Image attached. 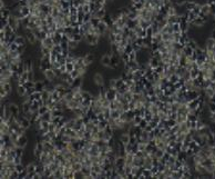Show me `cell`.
<instances>
[{
	"mask_svg": "<svg viewBox=\"0 0 215 179\" xmlns=\"http://www.w3.org/2000/svg\"><path fill=\"white\" fill-rule=\"evenodd\" d=\"M15 76H16V72L13 71L10 67L1 68V85L11 84V79Z\"/></svg>",
	"mask_w": 215,
	"mask_h": 179,
	"instance_id": "6da1fadb",
	"label": "cell"
},
{
	"mask_svg": "<svg viewBox=\"0 0 215 179\" xmlns=\"http://www.w3.org/2000/svg\"><path fill=\"white\" fill-rule=\"evenodd\" d=\"M42 73H43V77L46 78L49 83H52L54 79L59 78V73L57 70H53L52 68H48L46 70H42Z\"/></svg>",
	"mask_w": 215,
	"mask_h": 179,
	"instance_id": "7a4b0ae2",
	"label": "cell"
},
{
	"mask_svg": "<svg viewBox=\"0 0 215 179\" xmlns=\"http://www.w3.org/2000/svg\"><path fill=\"white\" fill-rule=\"evenodd\" d=\"M93 83H94V85H95L97 87L103 88V87H104V84H105V79H104V77H103V75L100 73V72H97V73L93 76Z\"/></svg>",
	"mask_w": 215,
	"mask_h": 179,
	"instance_id": "3957f363",
	"label": "cell"
},
{
	"mask_svg": "<svg viewBox=\"0 0 215 179\" xmlns=\"http://www.w3.org/2000/svg\"><path fill=\"white\" fill-rule=\"evenodd\" d=\"M101 65L104 67H109V68H114L113 61H112V56H110V55H104L101 58Z\"/></svg>",
	"mask_w": 215,
	"mask_h": 179,
	"instance_id": "277c9868",
	"label": "cell"
},
{
	"mask_svg": "<svg viewBox=\"0 0 215 179\" xmlns=\"http://www.w3.org/2000/svg\"><path fill=\"white\" fill-rule=\"evenodd\" d=\"M211 13V5L209 2L207 3H204V5H201V13H200V17H203V18H206Z\"/></svg>",
	"mask_w": 215,
	"mask_h": 179,
	"instance_id": "5b68a950",
	"label": "cell"
},
{
	"mask_svg": "<svg viewBox=\"0 0 215 179\" xmlns=\"http://www.w3.org/2000/svg\"><path fill=\"white\" fill-rule=\"evenodd\" d=\"M15 43H16V45H17L19 48H22L23 46H24V39H23L22 37L17 36L16 40H15Z\"/></svg>",
	"mask_w": 215,
	"mask_h": 179,
	"instance_id": "8992f818",
	"label": "cell"
},
{
	"mask_svg": "<svg viewBox=\"0 0 215 179\" xmlns=\"http://www.w3.org/2000/svg\"><path fill=\"white\" fill-rule=\"evenodd\" d=\"M73 70H74V64L65 62V71H67V73H71Z\"/></svg>",
	"mask_w": 215,
	"mask_h": 179,
	"instance_id": "52a82bcc",
	"label": "cell"
},
{
	"mask_svg": "<svg viewBox=\"0 0 215 179\" xmlns=\"http://www.w3.org/2000/svg\"><path fill=\"white\" fill-rule=\"evenodd\" d=\"M195 6H196V3L195 2H192V1H186V3H185V7H186V10L187 11H192L193 9L195 8Z\"/></svg>",
	"mask_w": 215,
	"mask_h": 179,
	"instance_id": "ba28073f",
	"label": "cell"
},
{
	"mask_svg": "<svg viewBox=\"0 0 215 179\" xmlns=\"http://www.w3.org/2000/svg\"><path fill=\"white\" fill-rule=\"evenodd\" d=\"M78 43H79V42L76 41V40H73V39L69 40V51H70V50H73V49H76V48L78 47Z\"/></svg>",
	"mask_w": 215,
	"mask_h": 179,
	"instance_id": "9c48e42d",
	"label": "cell"
},
{
	"mask_svg": "<svg viewBox=\"0 0 215 179\" xmlns=\"http://www.w3.org/2000/svg\"><path fill=\"white\" fill-rule=\"evenodd\" d=\"M26 143H27V138L24 137V136H22V137L19 139V147L23 148L26 146Z\"/></svg>",
	"mask_w": 215,
	"mask_h": 179,
	"instance_id": "30bf717a",
	"label": "cell"
},
{
	"mask_svg": "<svg viewBox=\"0 0 215 179\" xmlns=\"http://www.w3.org/2000/svg\"><path fill=\"white\" fill-rule=\"evenodd\" d=\"M186 3V0H175V5L176 6H183Z\"/></svg>",
	"mask_w": 215,
	"mask_h": 179,
	"instance_id": "8fae6325",
	"label": "cell"
},
{
	"mask_svg": "<svg viewBox=\"0 0 215 179\" xmlns=\"http://www.w3.org/2000/svg\"><path fill=\"white\" fill-rule=\"evenodd\" d=\"M213 50H214V52H215V46H214V48H213Z\"/></svg>",
	"mask_w": 215,
	"mask_h": 179,
	"instance_id": "7c38bea8",
	"label": "cell"
},
{
	"mask_svg": "<svg viewBox=\"0 0 215 179\" xmlns=\"http://www.w3.org/2000/svg\"><path fill=\"white\" fill-rule=\"evenodd\" d=\"M214 19H215V15H214Z\"/></svg>",
	"mask_w": 215,
	"mask_h": 179,
	"instance_id": "4fadbf2b",
	"label": "cell"
}]
</instances>
